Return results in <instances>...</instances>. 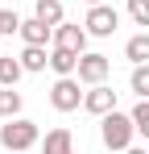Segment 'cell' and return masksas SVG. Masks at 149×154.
<instances>
[{"instance_id": "obj_1", "label": "cell", "mask_w": 149, "mask_h": 154, "mask_svg": "<svg viewBox=\"0 0 149 154\" xmlns=\"http://www.w3.org/2000/svg\"><path fill=\"white\" fill-rule=\"evenodd\" d=\"M37 142H42V129H37V121H29V117H13V121L0 125V146L8 154H29Z\"/></svg>"}, {"instance_id": "obj_2", "label": "cell", "mask_w": 149, "mask_h": 154, "mask_svg": "<svg viewBox=\"0 0 149 154\" xmlns=\"http://www.w3.org/2000/svg\"><path fill=\"white\" fill-rule=\"evenodd\" d=\"M99 137H104V146L108 150H128L133 146V137H137V125H133V112H108V117H99Z\"/></svg>"}, {"instance_id": "obj_3", "label": "cell", "mask_w": 149, "mask_h": 154, "mask_svg": "<svg viewBox=\"0 0 149 154\" xmlns=\"http://www.w3.org/2000/svg\"><path fill=\"white\" fill-rule=\"evenodd\" d=\"M83 88H79V75H58L54 79V88H50V104L58 108V112H74V108H83Z\"/></svg>"}, {"instance_id": "obj_4", "label": "cell", "mask_w": 149, "mask_h": 154, "mask_svg": "<svg viewBox=\"0 0 149 154\" xmlns=\"http://www.w3.org/2000/svg\"><path fill=\"white\" fill-rule=\"evenodd\" d=\"M83 25H87L91 38H112L116 25H120V13H116L112 4H91V8H87V17H83Z\"/></svg>"}, {"instance_id": "obj_5", "label": "cell", "mask_w": 149, "mask_h": 154, "mask_svg": "<svg viewBox=\"0 0 149 154\" xmlns=\"http://www.w3.org/2000/svg\"><path fill=\"white\" fill-rule=\"evenodd\" d=\"M108 71H112V58H108V54H83V58H79V83H87V88L104 83Z\"/></svg>"}, {"instance_id": "obj_6", "label": "cell", "mask_w": 149, "mask_h": 154, "mask_svg": "<svg viewBox=\"0 0 149 154\" xmlns=\"http://www.w3.org/2000/svg\"><path fill=\"white\" fill-rule=\"evenodd\" d=\"M87 38H91V33H87V25H66V21H62V25L54 29V46L74 50V54H87Z\"/></svg>"}, {"instance_id": "obj_7", "label": "cell", "mask_w": 149, "mask_h": 154, "mask_svg": "<svg viewBox=\"0 0 149 154\" xmlns=\"http://www.w3.org/2000/svg\"><path fill=\"white\" fill-rule=\"evenodd\" d=\"M83 108H87L91 117H108V112L116 108V92H112L108 83H95V88H87V96H83Z\"/></svg>"}, {"instance_id": "obj_8", "label": "cell", "mask_w": 149, "mask_h": 154, "mask_svg": "<svg viewBox=\"0 0 149 154\" xmlns=\"http://www.w3.org/2000/svg\"><path fill=\"white\" fill-rule=\"evenodd\" d=\"M21 38H25V46H50L54 25H46L42 17H29V21H21Z\"/></svg>"}, {"instance_id": "obj_9", "label": "cell", "mask_w": 149, "mask_h": 154, "mask_svg": "<svg viewBox=\"0 0 149 154\" xmlns=\"http://www.w3.org/2000/svg\"><path fill=\"white\" fill-rule=\"evenodd\" d=\"M42 154H74V133L66 125L50 129L46 137H42Z\"/></svg>"}, {"instance_id": "obj_10", "label": "cell", "mask_w": 149, "mask_h": 154, "mask_svg": "<svg viewBox=\"0 0 149 154\" xmlns=\"http://www.w3.org/2000/svg\"><path fill=\"white\" fill-rule=\"evenodd\" d=\"M79 58H83V54L54 46V50H50V71H54V75H79Z\"/></svg>"}, {"instance_id": "obj_11", "label": "cell", "mask_w": 149, "mask_h": 154, "mask_svg": "<svg viewBox=\"0 0 149 154\" xmlns=\"http://www.w3.org/2000/svg\"><path fill=\"white\" fill-rule=\"evenodd\" d=\"M124 58L137 67V63H149V29H141V33H133L128 42H124Z\"/></svg>"}, {"instance_id": "obj_12", "label": "cell", "mask_w": 149, "mask_h": 154, "mask_svg": "<svg viewBox=\"0 0 149 154\" xmlns=\"http://www.w3.org/2000/svg\"><path fill=\"white\" fill-rule=\"evenodd\" d=\"M33 17H42L46 25H62L66 21V13H62V0H33Z\"/></svg>"}, {"instance_id": "obj_13", "label": "cell", "mask_w": 149, "mask_h": 154, "mask_svg": "<svg viewBox=\"0 0 149 154\" xmlns=\"http://www.w3.org/2000/svg\"><path fill=\"white\" fill-rule=\"evenodd\" d=\"M25 108V96L17 88H0V121H13V117H21Z\"/></svg>"}, {"instance_id": "obj_14", "label": "cell", "mask_w": 149, "mask_h": 154, "mask_svg": "<svg viewBox=\"0 0 149 154\" xmlns=\"http://www.w3.org/2000/svg\"><path fill=\"white\" fill-rule=\"evenodd\" d=\"M17 58H21V67H25V71H33V75L50 67V54H46V46H25Z\"/></svg>"}, {"instance_id": "obj_15", "label": "cell", "mask_w": 149, "mask_h": 154, "mask_svg": "<svg viewBox=\"0 0 149 154\" xmlns=\"http://www.w3.org/2000/svg\"><path fill=\"white\" fill-rule=\"evenodd\" d=\"M25 75L21 58H13V54H0V88H17V79Z\"/></svg>"}, {"instance_id": "obj_16", "label": "cell", "mask_w": 149, "mask_h": 154, "mask_svg": "<svg viewBox=\"0 0 149 154\" xmlns=\"http://www.w3.org/2000/svg\"><path fill=\"white\" fill-rule=\"evenodd\" d=\"M128 88H133L141 100H149V63H137V67H133V75H128Z\"/></svg>"}, {"instance_id": "obj_17", "label": "cell", "mask_w": 149, "mask_h": 154, "mask_svg": "<svg viewBox=\"0 0 149 154\" xmlns=\"http://www.w3.org/2000/svg\"><path fill=\"white\" fill-rule=\"evenodd\" d=\"M133 125H137V133L149 142V100H137V108H133Z\"/></svg>"}, {"instance_id": "obj_18", "label": "cell", "mask_w": 149, "mask_h": 154, "mask_svg": "<svg viewBox=\"0 0 149 154\" xmlns=\"http://www.w3.org/2000/svg\"><path fill=\"white\" fill-rule=\"evenodd\" d=\"M8 33H21V17L13 8H0V38H8Z\"/></svg>"}, {"instance_id": "obj_19", "label": "cell", "mask_w": 149, "mask_h": 154, "mask_svg": "<svg viewBox=\"0 0 149 154\" xmlns=\"http://www.w3.org/2000/svg\"><path fill=\"white\" fill-rule=\"evenodd\" d=\"M128 17L141 29H149V0H128Z\"/></svg>"}, {"instance_id": "obj_20", "label": "cell", "mask_w": 149, "mask_h": 154, "mask_svg": "<svg viewBox=\"0 0 149 154\" xmlns=\"http://www.w3.org/2000/svg\"><path fill=\"white\" fill-rule=\"evenodd\" d=\"M124 154H149V150H141V146H128V150H124Z\"/></svg>"}, {"instance_id": "obj_21", "label": "cell", "mask_w": 149, "mask_h": 154, "mask_svg": "<svg viewBox=\"0 0 149 154\" xmlns=\"http://www.w3.org/2000/svg\"><path fill=\"white\" fill-rule=\"evenodd\" d=\"M87 4H104V0H87Z\"/></svg>"}]
</instances>
